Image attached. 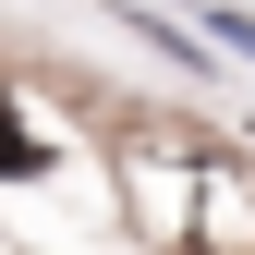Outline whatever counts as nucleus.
<instances>
[{
	"label": "nucleus",
	"instance_id": "nucleus-1",
	"mask_svg": "<svg viewBox=\"0 0 255 255\" xmlns=\"http://www.w3.org/2000/svg\"><path fill=\"white\" fill-rule=\"evenodd\" d=\"M0 182H37V134H24L12 110H0Z\"/></svg>",
	"mask_w": 255,
	"mask_h": 255
},
{
	"label": "nucleus",
	"instance_id": "nucleus-2",
	"mask_svg": "<svg viewBox=\"0 0 255 255\" xmlns=\"http://www.w3.org/2000/svg\"><path fill=\"white\" fill-rule=\"evenodd\" d=\"M219 37H231V49H243V61H255V12H231V24H219Z\"/></svg>",
	"mask_w": 255,
	"mask_h": 255
}]
</instances>
